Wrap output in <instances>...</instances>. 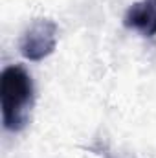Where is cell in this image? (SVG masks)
<instances>
[{"instance_id": "cell-1", "label": "cell", "mask_w": 156, "mask_h": 158, "mask_svg": "<svg viewBox=\"0 0 156 158\" xmlns=\"http://www.w3.org/2000/svg\"><path fill=\"white\" fill-rule=\"evenodd\" d=\"M0 105L4 127L18 132L26 127L33 105L31 76L18 64L7 66L0 76Z\"/></svg>"}, {"instance_id": "cell-2", "label": "cell", "mask_w": 156, "mask_h": 158, "mask_svg": "<svg viewBox=\"0 0 156 158\" xmlns=\"http://www.w3.org/2000/svg\"><path fill=\"white\" fill-rule=\"evenodd\" d=\"M57 46V24L50 19L35 20L20 37V53L30 61H42Z\"/></svg>"}, {"instance_id": "cell-3", "label": "cell", "mask_w": 156, "mask_h": 158, "mask_svg": "<svg viewBox=\"0 0 156 158\" xmlns=\"http://www.w3.org/2000/svg\"><path fill=\"white\" fill-rule=\"evenodd\" d=\"M123 22L127 28H132L145 37H154L156 35V17L145 0L132 4L125 13Z\"/></svg>"}, {"instance_id": "cell-4", "label": "cell", "mask_w": 156, "mask_h": 158, "mask_svg": "<svg viewBox=\"0 0 156 158\" xmlns=\"http://www.w3.org/2000/svg\"><path fill=\"white\" fill-rule=\"evenodd\" d=\"M147 2V6L153 9V13H154V17H156V0H145Z\"/></svg>"}]
</instances>
